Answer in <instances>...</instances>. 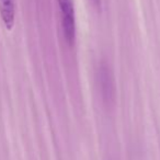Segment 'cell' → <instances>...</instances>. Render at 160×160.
I'll use <instances>...</instances> for the list:
<instances>
[{
  "mask_svg": "<svg viewBox=\"0 0 160 160\" xmlns=\"http://www.w3.org/2000/svg\"><path fill=\"white\" fill-rule=\"evenodd\" d=\"M96 80L103 103L107 107H113L116 100L115 80L111 67L105 62L99 64L96 72Z\"/></svg>",
  "mask_w": 160,
  "mask_h": 160,
  "instance_id": "cell-1",
  "label": "cell"
},
{
  "mask_svg": "<svg viewBox=\"0 0 160 160\" xmlns=\"http://www.w3.org/2000/svg\"><path fill=\"white\" fill-rule=\"evenodd\" d=\"M60 11V21L64 38L68 44L72 45L76 38V17L72 0H57Z\"/></svg>",
  "mask_w": 160,
  "mask_h": 160,
  "instance_id": "cell-2",
  "label": "cell"
},
{
  "mask_svg": "<svg viewBox=\"0 0 160 160\" xmlns=\"http://www.w3.org/2000/svg\"><path fill=\"white\" fill-rule=\"evenodd\" d=\"M0 16L8 30L12 29L16 19V5L14 0H0Z\"/></svg>",
  "mask_w": 160,
  "mask_h": 160,
  "instance_id": "cell-3",
  "label": "cell"
},
{
  "mask_svg": "<svg viewBox=\"0 0 160 160\" xmlns=\"http://www.w3.org/2000/svg\"><path fill=\"white\" fill-rule=\"evenodd\" d=\"M92 2L96 7H100L101 6V0H92Z\"/></svg>",
  "mask_w": 160,
  "mask_h": 160,
  "instance_id": "cell-4",
  "label": "cell"
}]
</instances>
